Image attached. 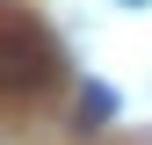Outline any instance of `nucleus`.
I'll use <instances>...</instances> for the list:
<instances>
[{
	"mask_svg": "<svg viewBox=\"0 0 152 145\" xmlns=\"http://www.w3.org/2000/svg\"><path fill=\"white\" fill-rule=\"evenodd\" d=\"M123 7H145V0H123Z\"/></svg>",
	"mask_w": 152,
	"mask_h": 145,
	"instance_id": "nucleus-3",
	"label": "nucleus"
},
{
	"mask_svg": "<svg viewBox=\"0 0 152 145\" xmlns=\"http://www.w3.org/2000/svg\"><path fill=\"white\" fill-rule=\"evenodd\" d=\"M58 72V51L36 29H0V94H29Z\"/></svg>",
	"mask_w": 152,
	"mask_h": 145,
	"instance_id": "nucleus-1",
	"label": "nucleus"
},
{
	"mask_svg": "<svg viewBox=\"0 0 152 145\" xmlns=\"http://www.w3.org/2000/svg\"><path fill=\"white\" fill-rule=\"evenodd\" d=\"M109 116H116V87H109V80H80V109H72V123H80V131H102Z\"/></svg>",
	"mask_w": 152,
	"mask_h": 145,
	"instance_id": "nucleus-2",
	"label": "nucleus"
}]
</instances>
